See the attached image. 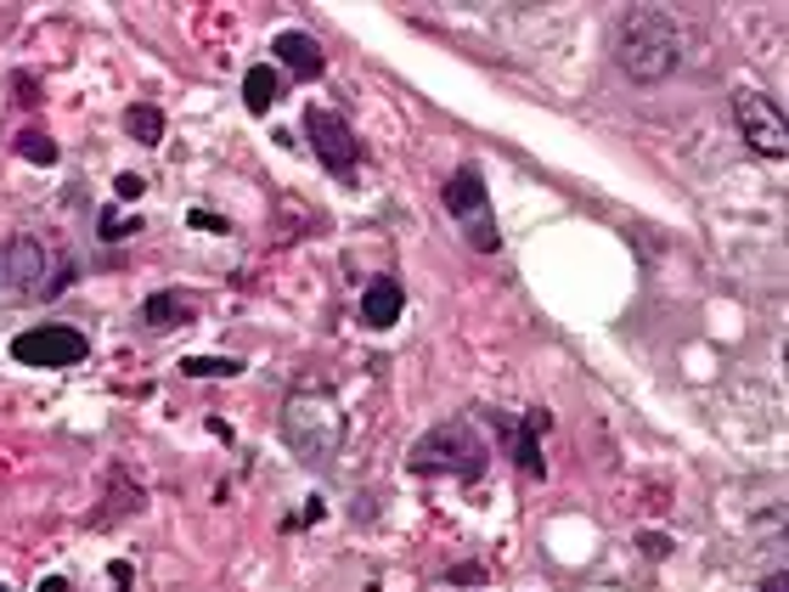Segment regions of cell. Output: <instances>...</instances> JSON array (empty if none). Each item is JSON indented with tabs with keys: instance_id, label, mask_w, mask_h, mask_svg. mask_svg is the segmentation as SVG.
<instances>
[{
	"instance_id": "cell-1",
	"label": "cell",
	"mask_w": 789,
	"mask_h": 592,
	"mask_svg": "<svg viewBox=\"0 0 789 592\" xmlns=\"http://www.w3.org/2000/svg\"><path fill=\"white\" fill-rule=\"evenodd\" d=\"M609 52H615V68L631 85H660L682 68V29L666 12H626L615 23Z\"/></svg>"
},
{
	"instance_id": "cell-2",
	"label": "cell",
	"mask_w": 789,
	"mask_h": 592,
	"mask_svg": "<svg viewBox=\"0 0 789 592\" xmlns=\"http://www.w3.org/2000/svg\"><path fill=\"white\" fill-rule=\"evenodd\" d=\"M282 440L305 469H333L344 452V412L333 401V389H316V384L293 389L282 401Z\"/></svg>"
},
{
	"instance_id": "cell-3",
	"label": "cell",
	"mask_w": 789,
	"mask_h": 592,
	"mask_svg": "<svg viewBox=\"0 0 789 592\" xmlns=\"http://www.w3.org/2000/svg\"><path fill=\"white\" fill-rule=\"evenodd\" d=\"M0 282H7L18 300H57V293L74 282V260L45 237L18 232L7 249H0Z\"/></svg>"
},
{
	"instance_id": "cell-4",
	"label": "cell",
	"mask_w": 789,
	"mask_h": 592,
	"mask_svg": "<svg viewBox=\"0 0 789 592\" xmlns=\"http://www.w3.org/2000/svg\"><path fill=\"white\" fill-rule=\"evenodd\" d=\"M407 469L412 474H452V480L474 485L490 469V446L474 434L468 418H446V423H434L418 446L407 452Z\"/></svg>"
},
{
	"instance_id": "cell-5",
	"label": "cell",
	"mask_w": 789,
	"mask_h": 592,
	"mask_svg": "<svg viewBox=\"0 0 789 592\" xmlns=\"http://www.w3.org/2000/svg\"><path fill=\"white\" fill-rule=\"evenodd\" d=\"M90 356V338L68 322H34L12 338V362L18 367H45V373H63V367H79Z\"/></svg>"
},
{
	"instance_id": "cell-6",
	"label": "cell",
	"mask_w": 789,
	"mask_h": 592,
	"mask_svg": "<svg viewBox=\"0 0 789 592\" xmlns=\"http://www.w3.org/2000/svg\"><path fill=\"white\" fill-rule=\"evenodd\" d=\"M305 141H311V153L327 175H350L361 159V141H356L350 119L333 114V108H305Z\"/></svg>"
},
{
	"instance_id": "cell-7",
	"label": "cell",
	"mask_w": 789,
	"mask_h": 592,
	"mask_svg": "<svg viewBox=\"0 0 789 592\" xmlns=\"http://www.w3.org/2000/svg\"><path fill=\"white\" fill-rule=\"evenodd\" d=\"M733 119H738V136H745L761 159L783 164L789 159V130H783V114L767 103L761 90H733Z\"/></svg>"
},
{
	"instance_id": "cell-8",
	"label": "cell",
	"mask_w": 789,
	"mask_h": 592,
	"mask_svg": "<svg viewBox=\"0 0 789 592\" xmlns=\"http://www.w3.org/2000/svg\"><path fill=\"white\" fill-rule=\"evenodd\" d=\"M271 57H277V68H282L288 79H322V68H327L322 40L305 34V29H282V34L271 40Z\"/></svg>"
},
{
	"instance_id": "cell-9",
	"label": "cell",
	"mask_w": 789,
	"mask_h": 592,
	"mask_svg": "<svg viewBox=\"0 0 789 592\" xmlns=\"http://www.w3.org/2000/svg\"><path fill=\"white\" fill-rule=\"evenodd\" d=\"M147 508V491H141V480L125 469V463H114L108 469V503L90 514V530H114L125 514H141Z\"/></svg>"
},
{
	"instance_id": "cell-10",
	"label": "cell",
	"mask_w": 789,
	"mask_h": 592,
	"mask_svg": "<svg viewBox=\"0 0 789 592\" xmlns=\"http://www.w3.org/2000/svg\"><path fill=\"white\" fill-rule=\"evenodd\" d=\"M548 412H525L514 429H508V446H514V463H519V474L525 480H541V474H548V458H541V434H548Z\"/></svg>"
},
{
	"instance_id": "cell-11",
	"label": "cell",
	"mask_w": 789,
	"mask_h": 592,
	"mask_svg": "<svg viewBox=\"0 0 789 592\" xmlns=\"http://www.w3.org/2000/svg\"><path fill=\"white\" fill-rule=\"evenodd\" d=\"M446 209H452V220H485L490 215V192H485V175L474 170V164H463L452 181H446Z\"/></svg>"
},
{
	"instance_id": "cell-12",
	"label": "cell",
	"mask_w": 789,
	"mask_h": 592,
	"mask_svg": "<svg viewBox=\"0 0 789 592\" xmlns=\"http://www.w3.org/2000/svg\"><path fill=\"white\" fill-rule=\"evenodd\" d=\"M192 300L181 288H159V293H147L141 300V311H136V322L147 327V333H170V327H181V322H192Z\"/></svg>"
},
{
	"instance_id": "cell-13",
	"label": "cell",
	"mask_w": 789,
	"mask_h": 592,
	"mask_svg": "<svg viewBox=\"0 0 789 592\" xmlns=\"http://www.w3.org/2000/svg\"><path fill=\"white\" fill-rule=\"evenodd\" d=\"M401 311H407V288L394 282V277H378V282L361 293V322H367V327H378V333L401 322Z\"/></svg>"
},
{
	"instance_id": "cell-14",
	"label": "cell",
	"mask_w": 789,
	"mask_h": 592,
	"mask_svg": "<svg viewBox=\"0 0 789 592\" xmlns=\"http://www.w3.org/2000/svg\"><path fill=\"white\" fill-rule=\"evenodd\" d=\"M282 96H288V74L277 63H255L249 74H242V108L249 114H271Z\"/></svg>"
},
{
	"instance_id": "cell-15",
	"label": "cell",
	"mask_w": 789,
	"mask_h": 592,
	"mask_svg": "<svg viewBox=\"0 0 789 592\" xmlns=\"http://www.w3.org/2000/svg\"><path fill=\"white\" fill-rule=\"evenodd\" d=\"M125 136H130L136 147H164V114H159L153 103L125 108Z\"/></svg>"
},
{
	"instance_id": "cell-16",
	"label": "cell",
	"mask_w": 789,
	"mask_h": 592,
	"mask_svg": "<svg viewBox=\"0 0 789 592\" xmlns=\"http://www.w3.org/2000/svg\"><path fill=\"white\" fill-rule=\"evenodd\" d=\"M12 153H18L23 164H45V170H52V164L63 159V147H57L52 136H45V130H23V136L12 141Z\"/></svg>"
},
{
	"instance_id": "cell-17",
	"label": "cell",
	"mask_w": 789,
	"mask_h": 592,
	"mask_svg": "<svg viewBox=\"0 0 789 592\" xmlns=\"http://www.w3.org/2000/svg\"><path fill=\"white\" fill-rule=\"evenodd\" d=\"M181 373H186V378H237L242 362H237V356H186Z\"/></svg>"
},
{
	"instance_id": "cell-18",
	"label": "cell",
	"mask_w": 789,
	"mask_h": 592,
	"mask_svg": "<svg viewBox=\"0 0 789 592\" xmlns=\"http://www.w3.org/2000/svg\"><path fill=\"white\" fill-rule=\"evenodd\" d=\"M463 237H468V249H474V255H497V249H502L497 215H485V220H468V226H463Z\"/></svg>"
},
{
	"instance_id": "cell-19",
	"label": "cell",
	"mask_w": 789,
	"mask_h": 592,
	"mask_svg": "<svg viewBox=\"0 0 789 592\" xmlns=\"http://www.w3.org/2000/svg\"><path fill=\"white\" fill-rule=\"evenodd\" d=\"M96 226H102V243H125L141 232V215H119V209H102L96 215Z\"/></svg>"
},
{
	"instance_id": "cell-20",
	"label": "cell",
	"mask_w": 789,
	"mask_h": 592,
	"mask_svg": "<svg viewBox=\"0 0 789 592\" xmlns=\"http://www.w3.org/2000/svg\"><path fill=\"white\" fill-rule=\"evenodd\" d=\"M147 192V175H136V170H125V175H114V197L119 204H136V197Z\"/></svg>"
},
{
	"instance_id": "cell-21",
	"label": "cell",
	"mask_w": 789,
	"mask_h": 592,
	"mask_svg": "<svg viewBox=\"0 0 789 592\" xmlns=\"http://www.w3.org/2000/svg\"><path fill=\"white\" fill-rule=\"evenodd\" d=\"M186 226H197V232H215V237H226V232H231V220H220V215H209V209H192V215H186Z\"/></svg>"
},
{
	"instance_id": "cell-22",
	"label": "cell",
	"mask_w": 789,
	"mask_h": 592,
	"mask_svg": "<svg viewBox=\"0 0 789 592\" xmlns=\"http://www.w3.org/2000/svg\"><path fill=\"white\" fill-rule=\"evenodd\" d=\"M130 575H136V570H130V559H114V564H108V581H114V592H130Z\"/></svg>"
},
{
	"instance_id": "cell-23",
	"label": "cell",
	"mask_w": 789,
	"mask_h": 592,
	"mask_svg": "<svg viewBox=\"0 0 789 592\" xmlns=\"http://www.w3.org/2000/svg\"><path fill=\"white\" fill-rule=\"evenodd\" d=\"M644 553H649V559H666V553H671V541L649 530V536H644Z\"/></svg>"
},
{
	"instance_id": "cell-24",
	"label": "cell",
	"mask_w": 789,
	"mask_h": 592,
	"mask_svg": "<svg viewBox=\"0 0 789 592\" xmlns=\"http://www.w3.org/2000/svg\"><path fill=\"white\" fill-rule=\"evenodd\" d=\"M452 581H457V586H474V581H485V570H479V564H457Z\"/></svg>"
},
{
	"instance_id": "cell-25",
	"label": "cell",
	"mask_w": 789,
	"mask_h": 592,
	"mask_svg": "<svg viewBox=\"0 0 789 592\" xmlns=\"http://www.w3.org/2000/svg\"><path fill=\"white\" fill-rule=\"evenodd\" d=\"M18 90H23V96H18L23 108H34V103H40V96H34V79H29V74H18Z\"/></svg>"
},
{
	"instance_id": "cell-26",
	"label": "cell",
	"mask_w": 789,
	"mask_h": 592,
	"mask_svg": "<svg viewBox=\"0 0 789 592\" xmlns=\"http://www.w3.org/2000/svg\"><path fill=\"white\" fill-rule=\"evenodd\" d=\"M34 592H68V575H45Z\"/></svg>"
},
{
	"instance_id": "cell-27",
	"label": "cell",
	"mask_w": 789,
	"mask_h": 592,
	"mask_svg": "<svg viewBox=\"0 0 789 592\" xmlns=\"http://www.w3.org/2000/svg\"><path fill=\"white\" fill-rule=\"evenodd\" d=\"M761 592H783V570H772V575L761 581Z\"/></svg>"
},
{
	"instance_id": "cell-28",
	"label": "cell",
	"mask_w": 789,
	"mask_h": 592,
	"mask_svg": "<svg viewBox=\"0 0 789 592\" xmlns=\"http://www.w3.org/2000/svg\"><path fill=\"white\" fill-rule=\"evenodd\" d=\"M0 592H12V586H7V581H0Z\"/></svg>"
}]
</instances>
